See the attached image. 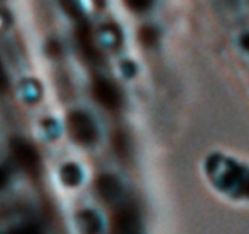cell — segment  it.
I'll return each instance as SVG.
<instances>
[{"label":"cell","instance_id":"cell-1","mask_svg":"<svg viewBox=\"0 0 249 234\" xmlns=\"http://www.w3.org/2000/svg\"><path fill=\"white\" fill-rule=\"evenodd\" d=\"M67 130L70 137L82 146L93 144L98 138V130L93 119L82 111H74L69 114Z\"/></svg>","mask_w":249,"mask_h":234},{"label":"cell","instance_id":"cell-2","mask_svg":"<svg viewBox=\"0 0 249 234\" xmlns=\"http://www.w3.org/2000/svg\"><path fill=\"white\" fill-rule=\"evenodd\" d=\"M10 151L15 162L22 170L31 176H36L41 169V159L36 149L23 138H13L10 141Z\"/></svg>","mask_w":249,"mask_h":234},{"label":"cell","instance_id":"cell-3","mask_svg":"<svg viewBox=\"0 0 249 234\" xmlns=\"http://www.w3.org/2000/svg\"><path fill=\"white\" fill-rule=\"evenodd\" d=\"M92 95L101 106L117 109L121 105V93L118 87L105 77H96L92 83Z\"/></svg>","mask_w":249,"mask_h":234},{"label":"cell","instance_id":"cell-4","mask_svg":"<svg viewBox=\"0 0 249 234\" xmlns=\"http://www.w3.org/2000/svg\"><path fill=\"white\" fill-rule=\"evenodd\" d=\"M112 234H142L140 216L133 205H123L117 211Z\"/></svg>","mask_w":249,"mask_h":234},{"label":"cell","instance_id":"cell-5","mask_svg":"<svg viewBox=\"0 0 249 234\" xmlns=\"http://www.w3.org/2000/svg\"><path fill=\"white\" fill-rule=\"evenodd\" d=\"M96 188L105 201H115L121 194V185L118 179L111 175H102L96 182Z\"/></svg>","mask_w":249,"mask_h":234},{"label":"cell","instance_id":"cell-6","mask_svg":"<svg viewBox=\"0 0 249 234\" xmlns=\"http://www.w3.org/2000/svg\"><path fill=\"white\" fill-rule=\"evenodd\" d=\"M79 227L85 234H96L99 230V220L93 213L85 211L79 216Z\"/></svg>","mask_w":249,"mask_h":234},{"label":"cell","instance_id":"cell-7","mask_svg":"<svg viewBox=\"0 0 249 234\" xmlns=\"http://www.w3.org/2000/svg\"><path fill=\"white\" fill-rule=\"evenodd\" d=\"M61 179L69 186H76L80 182V170L74 165H67L61 170Z\"/></svg>","mask_w":249,"mask_h":234},{"label":"cell","instance_id":"cell-8","mask_svg":"<svg viewBox=\"0 0 249 234\" xmlns=\"http://www.w3.org/2000/svg\"><path fill=\"white\" fill-rule=\"evenodd\" d=\"M6 234H44V232L41 230L39 226H36L34 223H28V224H22V226L12 229Z\"/></svg>","mask_w":249,"mask_h":234},{"label":"cell","instance_id":"cell-9","mask_svg":"<svg viewBox=\"0 0 249 234\" xmlns=\"http://www.w3.org/2000/svg\"><path fill=\"white\" fill-rule=\"evenodd\" d=\"M155 0H124V3L127 4L128 9L134 10V12H144L147 10L152 4H153Z\"/></svg>","mask_w":249,"mask_h":234},{"label":"cell","instance_id":"cell-10","mask_svg":"<svg viewBox=\"0 0 249 234\" xmlns=\"http://www.w3.org/2000/svg\"><path fill=\"white\" fill-rule=\"evenodd\" d=\"M9 89V77L6 73V68L0 60V93H4Z\"/></svg>","mask_w":249,"mask_h":234},{"label":"cell","instance_id":"cell-11","mask_svg":"<svg viewBox=\"0 0 249 234\" xmlns=\"http://www.w3.org/2000/svg\"><path fill=\"white\" fill-rule=\"evenodd\" d=\"M7 182H9V176H7V172L3 169V167H0V191L7 185Z\"/></svg>","mask_w":249,"mask_h":234}]
</instances>
